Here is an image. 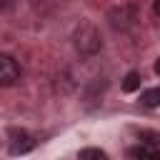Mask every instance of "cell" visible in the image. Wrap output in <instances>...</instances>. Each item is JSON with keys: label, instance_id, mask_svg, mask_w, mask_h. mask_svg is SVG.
Masks as SVG:
<instances>
[{"label": "cell", "instance_id": "7a4b0ae2", "mask_svg": "<svg viewBox=\"0 0 160 160\" xmlns=\"http://www.w3.org/2000/svg\"><path fill=\"white\" fill-rule=\"evenodd\" d=\"M18 80H20V65L15 62V58L0 52V88H10Z\"/></svg>", "mask_w": 160, "mask_h": 160}, {"label": "cell", "instance_id": "3957f363", "mask_svg": "<svg viewBox=\"0 0 160 160\" xmlns=\"http://www.w3.org/2000/svg\"><path fill=\"white\" fill-rule=\"evenodd\" d=\"M10 138H12V140H10V152H12V155H22V152L32 150V145H35L32 138H30L25 130H12Z\"/></svg>", "mask_w": 160, "mask_h": 160}, {"label": "cell", "instance_id": "6da1fadb", "mask_svg": "<svg viewBox=\"0 0 160 160\" xmlns=\"http://www.w3.org/2000/svg\"><path fill=\"white\" fill-rule=\"evenodd\" d=\"M72 42H75V50H78L80 55H95V52H100V48H102V38H100L98 28L90 25V22H82V25L75 30Z\"/></svg>", "mask_w": 160, "mask_h": 160}, {"label": "cell", "instance_id": "5b68a950", "mask_svg": "<svg viewBox=\"0 0 160 160\" xmlns=\"http://www.w3.org/2000/svg\"><path fill=\"white\" fill-rule=\"evenodd\" d=\"M140 80H142L140 72H138V70H130V72L122 78V90H125V92H135V90L140 88Z\"/></svg>", "mask_w": 160, "mask_h": 160}, {"label": "cell", "instance_id": "277c9868", "mask_svg": "<svg viewBox=\"0 0 160 160\" xmlns=\"http://www.w3.org/2000/svg\"><path fill=\"white\" fill-rule=\"evenodd\" d=\"M128 155H130V158H150V160H160V150H158V148H150V145L130 148Z\"/></svg>", "mask_w": 160, "mask_h": 160}, {"label": "cell", "instance_id": "52a82bcc", "mask_svg": "<svg viewBox=\"0 0 160 160\" xmlns=\"http://www.w3.org/2000/svg\"><path fill=\"white\" fill-rule=\"evenodd\" d=\"M80 158H105V152L102 150H98V148H85V150H80Z\"/></svg>", "mask_w": 160, "mask_h": 160}, {"label": "cell", "instance_id": "8992f818", "mask_svg": "<svg viewBox=\"0 0 160 160\" xmlns=\"http://www.w3.org/2000/svg\"><path fill=\"white\" fill-rule=\"evenodd\" d=\"M140 102H142L145 108H158V105H160V88L145 90V92L140 95Z\"/></svg>", "mask_w": 160, "mask_h": 160}, {"label": "cell", "instance_id": "ba28073f", "mask_svg": "<svg viewBox=\"0 0 160 160\" xmlns=\"http://www.w3.org/2000/svg\"><path fill=\"white\" fill-rule=\"evenodd\" d=\"M152 12L160 18V0H155V2H152Z\"/></svg>", "mask_w": 160, "mask_h": 160}, {"label": "cell", "instance_id": "9c48e42d", "mask_svg": "<svg viewBox=\"0 0 160 160\" xmlns=\"http://www.w3.org/2000/svg\"><path fill=\"white\" fill-rule=\"evenodd\" d=\"M155 72H158V75H160V58H158V60H155Z\"/></svg>", "mask_w": 160, "mask_h": 160}]
</instances>
